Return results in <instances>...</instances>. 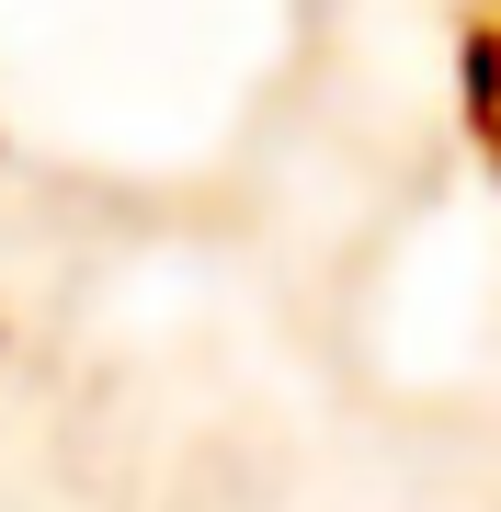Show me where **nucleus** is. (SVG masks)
Here are the masks:
<instances>
[]
</instances>
